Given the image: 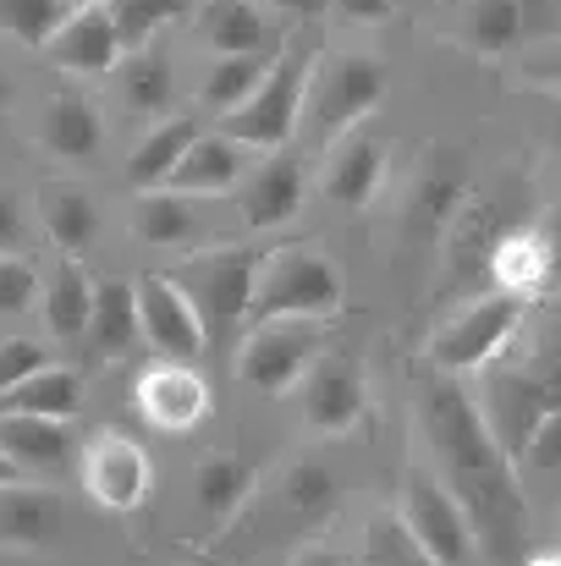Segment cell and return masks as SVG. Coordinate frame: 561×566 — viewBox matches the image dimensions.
<instances>
[{"label":"cell","instance_id":"39","mask_svg":"<svg viewBox=\"0 0 561 566\" xmlns=\"http://www.w3.org/2000/svg\"><path fill=\"white\" fill-rule=\"evenodd\" d=\"M518 468H529V473H561V407L546 412V423L529 434V446L518 451Z\"/></svg>","mask_w":561,"mask_h":566},{"label":"cell","instance_id":"42","mask_svg":"<svg viewBox=\"0 0 561 566\" xmlns=\"http://www.w3.org/2000/svg\"><path fill=\"white\" fill-rule=\"evenodd\" d=\"M331 11L347 17V22H385V17L396 11V0H336Z\"/></svg>","mask_w":561,"mask_h":566},{"label":"cell","instance_id":"26","mask_svg":"<svg viewBox=\"0 0 561 566\" xmlns=\"http://www.w3.org/2000/svg\"><path fill=\"white\" fill-rule=\"evenodd\" d=\"M94 286L100 281H89V270L77 264V253H66L50 275H44V286H39V303H44V325H50V336H89V314H94Z\"/></svg>","mask_w":561,"mask_h":566},{"label":"cell","instance_id":"10","mask_svg":"<svg viewBox=\"0 0 561 566\" xmlns=\"http://www.w3.org/2000/svg\"><path fill=\"white\" fill-rule=\"evenodd\" d=\"M557 407H561V369L534 375V369H496V364H490L479 412H485L490 434L507 446L512 462H518V451L529 446V434L546 423V412H557Z\"/></svg>","mask_w":561,"mask_h":566},{"label":"cell","instance_id":"40","mask_svg":"<svg viewBox=\"0 0 561 566\" xmlns=\"http://www.w3.org/2000/svg\"><path fill=\"white\" fill-rule=\"evenodd\" d=\"M50 364V353L39 347V342H22V336H6L0 342V396L17 385V379H28L33 369H44Z\"/></svg>","mask_w":561,"mask_h":566},{"label":"cell","instance_id":"11","mask_svg":"<svg viewBox=\"0 0 561 566\" xmlns=\"http://www.w3.org/2000/svg\"><path fill=\"white\" fill-rule=\"evenodd\" d=\"M138 325H144V342L160 353V358H177V364H198L209 353V325L193 303L177 275H138Z\"/></svg>","mask_w":561,"mask_h":566},{"label":"cell","instance_id":"37","mask_svg":"<svg viewBox=\"0 0 561 566\" xmlns=\"http://www.w3.org/2000/svg\"><path fill=\"white\" fill-rule=\"evenodd\" d=\"M413 203H418V220H424V226H451L457 209H463V177L429 171V177L418 182V192H413Z\"/></svg>","mask_w":561,"mask_h":566},{"label":"cell","instance_id":"21","mask_svg":"<svg viewBox=\"0 0 561 566\" xmlns=\"http://www.w3.org/2000/svg\"><path fill=\"white\" fill-rule=\"evenodd\" d=\"M248 155L253 149H242L231 133H198L193 144H187V155L177 160V171H172V182L166 188L183 192V198H220V192L242 188V177H248Z\"/></svg>","mask_w":561,"mask_h":566},{"label":"cell","instance_id":"17","mask_svg":"<svg viewBox=\"0 0 561 566\" xmlns=\"http://www.w3.org/2000/svg\"><path fill=\"white\" fill-rule=\"evenodd\" d=\"M391 177V149L370 138V133H347L342 144L325 149V171H320V192L342 209H370L380 188Z\"/></svg>","mask_w":561,"mask_h":566},{"label":"cell","instance_id":"6","mask_svg":"<svg viewBox=\"0 0 561 566\" xmlns=\"http://www.w3.org/2000/svg\"><path fill=\"white\" fill-rule=\"evenodd\" d=\"M396 517L435 556V566H479V556H485L468 506L446 490V479L435 468H407L402 473V506H396Z\"/></svg>","mask_w":561,"mask_h":566},{"label":"cell","instance_id":"31","mask_svg":"<svg viewBox=\"0 0 561 566\" xmlns=\"http://www.w3.org/2000/svg\"><path fill=\"white\" fill-rule=\"evenodd\" d=\"M270 61H276V50H248V55H215V66L204 72V83H198V105L204 111H215V122L226 116V111H237L259 83H264V72H270Z\"/></svg>","mask_w":561,"mask_h":566},{"label":"cell","instance_id":"45","mask_svg":"<svg viewBox=\"0 0 561 566\" xmlns=\"http://www.w3.org/2000/svg\"><path fill=\"white\" fill-rule=\"evenodd\" d=\"M292 566H347L336 551H325V545H303L298 556H292Z\"/></svg>","mask_w":561,"mask_h":566},{"label":"cell","instance_id":"12","mask_svg":"<svg viewBox=\"0 0 561 566\" xmlns=\"http://www.w3.org/2000/svg\"><path fill=\"white\" fill-rule=\"evenodd\" d=\"M83 490L100 512H138L155 490V462L133 434H100L77 457Z\"/></svg>","mask_w":561,"mask_h":566},{"label":"cell","instance_id":"32","mask_svg":"<svg viewBox=\"0 0 561 566\" xmlns=\"http://www.w3.org/2000/svg\"><path fill=\"white\" fill-rule=\"evenodd\" d=\"M39 220H44V231H50V242L61 253H83L94 242V231H100L94 198L83 188H66V182H50L39 192Z\"/></svg>","mask_w":561,"mask_h":566},{"label":"cell","instance_id":"19","mask_svg":"<svg viewBox=\"0 0 561 566\" xmlns=\"http://www.w3.org/2000/svg\"><path fill=\"white\" fill-rule=\"evenodd\" d=\"M39 144L61 166H94L105 155V116L83 94H50L39 111Z\"/></svg>","mask_w":561,"mask_h":566},{"label":"cell","instance_id":"47","mask_svg":"<svg viewBox=\"0 0 561 566\" xmlns=\"http://www.w3.org/2000/svg\"><path fill=\"white\" fill-rule=\"evenodd\" d=\"M523 566H561V551H546V556H529Z\"/></svg>","mask_w":561,"mask_h":566},{"label":"cell","instance_id":"36","mask_svg":"<svg viewBox=\"0 0 561 566\" xmlns=\"http://www.w3.org/2000/svg\"><path fill=\"white\" fill-rule=\"evenodd\" d=\"M364 566H435V556L413 539V528L391 512L364 528Z\"/></svg>","mask_w":561,"mask_h":566},{"label":"cell","instance_id":"41","mask_svg":"<svg viewBox=\"0 0 561 566\" xmlns=\"http://www.w3.org/2000/svg\"><path fill=\"white\" fill-rule=\"evenodd\" d=\"M28 242V214L11 192H0V253H22Z\"/></svg>","mask_w":561,"mask_h":566},{"label":"cell","instance_id":"30","mask_svg":"<svg viewBox=\"0 0 561 566\" xmlns=\"http://www.w3.org/2000/svg\"><path fill=\"white\" fill-rule=\"evenodd\" d=\"M77 407H83V379L61 364L33 369L0 396V412H28V418H77Z\"/></svg>","mask_w":561,"mask_h":566},{"label":"cell","instance_id":"2","mask_svg":"<svg viewBox=\"0 0 561 566\" xmlns=\"http://www.w3.org/2000/svg\"><path fill=\"white\" fill-rule=\"evenodd\" d=\"M391 77L385 61L364 50H331L314 55L309 66V88H303V116H298V144L303 155H325L331 144H342L347 133H359L380 111Z\"/></svg>","mask_w":561,"mask_h":566},{"label":"cell","instance_id":"20","mask_svg":"<svg viewBox=\"0 0 561 566\" xmlns=\"http://www.w3.org/2000/svg\"><path fill=\"white\" fill-rule=\"evenodd\" d=\"M0 451L22 473H66L83 457L72 418H28V412H0Z\"/></svg>","mask_w":561,"mask_h":566},{"label":"cell","instance_id":"23","mask_svg":"<svg viewBox=\"0 0 561 566\" xmlns=\"http://www.w3.org/2000/svg\"><path fill=\"white\" fill-rule=\"evenodd\" d=\"M276 512H287L292 534H320L331 523V512H336V479L320 462H309V457L287 462L281 490H276Z\"/></svg>","mask_w":561,"mask_h":566},{"label":"cell","instance_id":"33","mask_svg":"<svg viewBox=\"0 0 561 566\" xmlns=\"http://www.w3.org/2000/svg\"><path fill=\"white\" fill-rule=\"evenodd\" d=\"M50 534V495L33 490L28 479L0 484V545H44Z\"/></svg>","mask_w":561,"mask_h":566},{"label":"cell","instance_id":"3","mask_svg":"<svg viewBox=\"0 0 561 566\" xmlns=\"http://www.w3.org/2000/svg\"><path fill=\"white\" fill-rule=\"evenodd\" d=\"M347 308V281L336 270V259L314 253L309 242L276 248L259 259L253 275V303H248V325L259 319H336Z\"/></svg>","mask_w":561,"mask_h":566},{"label":"cell","instance_id":"7","mask_svg":"<svg viewBox=\"0 0 561 566\" xmlns=\"http://www.w3.org/2000/svg\"><path fill=\"white\" fill-rule=\"evenodd\" d=\"M325 353L320 342V319H259L248 325L242 336V353H237V375L248 379L259 396H292L309 364Z\"/></svg>","mask_w":561,"mask_h":566},{"label":"cell","instance_id":"34","mask_svg":"<svg viewBox=\"0 0 561 566\" xmlns=\"http://www.w3.org/2000/svg\"><path fill=\"white\" fill-rule=\"evenodd\" d=\"M105 11H111V28H116L122 50H144V44H155L172 22H183L187 0H105Z\"/></svg>","mask_w":561,"mask_h":566},{"label":"cell","instance_id":"25","mask_svg":"<svg viewBox=\"0 0 561 566\" xmlns=\"http://www.w3.org/2000/svg\"><path fill=\"white\" fill-rule=\"evenodd\" d=\"M138 342H144L138 286L133 281H100L94 286V314H89V347L100 358H127Z\"/></svg>","mask_w":561,"mask_h":566},{"label":"cell","instance_id":"18","mask_svg":"<svg viewBox=\"0 0 561 566\" xmlns=\"http://www.w3.org/2000/svg\"><path fill=\"white\" fill-rule=\"evenodd\" d=\"M44 55H50L61 72L111 77L127 50H122V39H116V28H111V11H105V0H100V6H77V11L61 22V33L44 44Z\"/></svg>","mask_w":561,"mask_h":566},{"label":"cell","instance_id":"49","mask_svg":"<svg viewBox=\"0 0 561 566\" xmlns=\"http://www.w3.org/2000/svg\"><path fill=\"white\" fill-rule=\"evenodd\" d=\"M72 6H100V0H72Z\"/></svg>","mask_w":561,"mask_h":566},{"label":"cell","instance_id":"29","mask_svg":"<svg viewBox=\"0 0 561 566\" xmlns=\"http://www.w3.org/2000/svg\"><path fill=\"white\" fill-rule=\"evenodd\" d=\"M116 83H122L127 111H138V116H166L172 99H177V72H172V55L160 44L127 50L122 66H116Z\"/></svg>","mask_w":561,"mask_h":566},{"label":"cell","instance_id":"44","mask_svg":"<svg viewBox=\"0 0 561 566\" xmlns=\"http://www.w3.org/2000/svg\"><path fill=\"white\" fill-rule=\"evenodd\" d=\"M546 144L561 155V88H551V94H546Z\"/></svg>","mask_w":561,"mask_h":566},{"label":"cell","instance_id":"5","mask_svg":"<svg viewBox=\"0 0 561 566\" xmlns=\"http://www.w3.org/2000/svg\"><path fill=\"white\" fill-rule=\"evenodd\" d=\"M309 66L314 55L298 50V44H281L264 83L220 116V133H231L242 149L253 155H276V149H292L298 144V116H303V88H309Z\"/></svg>","mask_w":561,"mask_h":566},{"label":"cell","instance_id":"46","mask_svg":"<svg viewBox=\"0 0 561 566\" xmlns=\"http://www.w3.org/2000/svg\"><path fill=\"white\" fill-rule=\"evenodd\" d=\"M17 479H22V468H17V462L0 451V484H17Z\"/></svg>","mask_w":561,"mask_h":566},{"label":"cell","instance_id":"35","mask_svg":"<svg viewBox=\"0 0 561 566\" xmlns=\"http://www.w3.org/2000/svg\"><path fill=\"white\" fill-rule=\"evenodd\" d=\"M72 11H77L72 0H0V33L28 50H44Z\"/></svg>","mask_w":561,"mask_h":566},{"label":"cell","instance_id":"22","mask_svg":"<svg viewBox=\"0 0 561 566\" xmlns=\"http://www.w3.org/2000/svg\"><path fill=\"white\" fill-rule=\"evenodd\" d=\"M557 275V253H551V237L540 226H518V231H501L490 242V281L496 292H512L523 303H534Z\"/></svg>","mask_w":561,"mask_h":566},{"label":"cell","instance_id":"48","mask_svg":"<svg viewBox=\"0 0 561 566\" xmlns=\"http://www.w3.org/2000/svg\"><path fill=\"white\" fill-rule=\"evenodd\" d=\"M0 111H6V83H0Z\"/></svg>","mask_w":561,"mask_h":566},{"label":"cell","instance_id":"9","mask_svg":"<svg viewBox=\"0 0 561 566\" xmlns=\"http://www.w3.org/2000/svg\"><path fill=\"white\" fill-rule=\"evenodd\" d=\"M298 412L309 423V434L342 440L370 418V375L359 358L347 353H320L309 364V375L298 385Z\"/></svg>","mask_w":561,"mask_h":566},{"label":"cell","instance_id":"8","mask_svg":"<svg viewBox=\"0 0 561 566\" xmlns=\"http://www.w3.org/2000/svg\"><path fill=\"white\" fill-rule=\"evenodd\" d=\"M259 259H264V253H248V248H209V253H193L183 264L177 281L193 292V303H198L209 336H226V331L248 325Z\"/></svg>","mask_w":561,"mask_h":566},{"label":"cell","instance_id":"14","mask_svg":"<svg viewBox=\"0 0 561 566\" xmlns=\"http://www.w3.org/2000/svg\"><path fill=\"white\" fill-rule=\"evenodd\" d=\"M209 379L198 375V364H177V358H160L138 375V412L149 429L160 434H193L204 418H209Z\"/></svg>","mask_w":561,"mask_h":566},{"label":"cell","instance_id":"43","mask_svg":"<svg viewBox=\"0 0 561 566\" xmlns=\"http://www.w3.org/2000/svg\"><path fill=\"white\" fill-rule=\"evenodd\" d=\"M264 6H276V11L292 17V22H314V17H325L336 0H264Z\"/></svg>","mask_w":561,"mask_h":566},{"label":"cell","instance_id":"28","mask_svg":"<svg viewBox=\"0 0 561 566\" xmlns=\"http://www.w3.org/2000/svg\"><path fill=\"white\" fill-rule=\"evenodd\" d=\"M127 226H133L138 242H149V248H177V253H193V237H198V214H193V203L172 188L138 192L133 209H127Z\"/></svg>","mask_w":561,"mask_h":566},{"label":"cell","instance_id":"24","mask_svg":"<svg viewBox=\"0 0 561 566\" xmlns=\"http://www.w3.org/2000/svg\"><path fill=\"white\" fill-rule=\"evenodd\" d=\"M198 133H204L198 116H166V122H155V127L133 144V155H127V182H133V192L166 188L172 171H177V160L187 155V144H193Z\"/></svg>","mask_w":561,"mask_h":566},{"label":"cell","instance_id":"4","mask_svg":"<svg viewBox=\"0 0 561 566\" xmlns=\"http://www.w3.org/2000/svg\"><path fill=\"white\" fill-rule=\"evenodd\" d=\"M534 303L512 297V292H485L474 303H463L446 325H435L429 347H424V364L440 369V375H485L523 331Z\"/></svg>","mask_w":561,"mask_h":566},{"label":"cell","instance_id":"13","mask_svg":"<svg viewBox=\"0 0 561 566\" xmlns=\"http://www.w3.org/2000/svg\"><path fill=\"white\" fill-rule=\"evenodd\" d=\"M540 0H446L440 33L474 55H507L529 33H540Z\"/></svg>","mask_w":561,"mask_h":566},{"label":"cell","instance_id":"16","mask_svg":"<svg viewBox=\"0 0 561 566\" xmlns=\"http://www.w3.org/2000/svg\"><path fill=\"white\" fill-rule=\"evenodd\" d=\"M309 198V166L298 149H276L264 166H253L242 177V226L248 231H281L287 220H298Z\"/></svg>","mask_w":561,"mask_h":566},{"label":"cell","instance_id":"38","mask_svg":"<svg viewBox=\"0 0 561 566\" xmlns=\"http://www.w3.org/2000/svg\"><path fill=\"white\" fill-rule=\"evenodd\" d=\"M39 270L22 253H0V314H22L39 303Z\"/></svg>","mask_w":561,"mask_h":566},{"label":"cell","instance_id":"1","mask_svg":"<svg viewBox=\"0 0 561 566\" xmlns=\"http://www.w3.org/2000/svg\"><path fill=\"white\" fill-rule=\"evenodd\" d=\"M413 407H418V434H424L429 468L468 506V517L479 528V545L512 556L529 534V495L518 484V462L490 434V423L479 412V396H468L457 375L429 369L418 379Z\"/></svg>","mask_w":561,"mask_h":566},{"label":"cell","instance_id":"15","mask_svg":"<svg viewBox=\"0 0 561 566\" xmlns=\"http://www.w3.org/2000/svg\"><path fill=\"white\" fill-rule=\"evenodd\" d=\"M259 490V473L242 462V457H226V451H209L198 468H193V506H198V539H220L242 523L248 501Z\"/></svg>","mask_w":561,"mask_h":566},{"label":"cell","instance_id":"27","mask_svg":"<svg viewBox=\"0 0 561 566\" xmlns=\"http://www.w3.org/2000/svg\"><path fill=\"white\" fill-rule=\"evenodd\" d=\"M198 39L215 55H248V50H270V17L264 0H209L198 11Z\"/></svg>","mask_w":561,"mask_h":566}]
</instances>
